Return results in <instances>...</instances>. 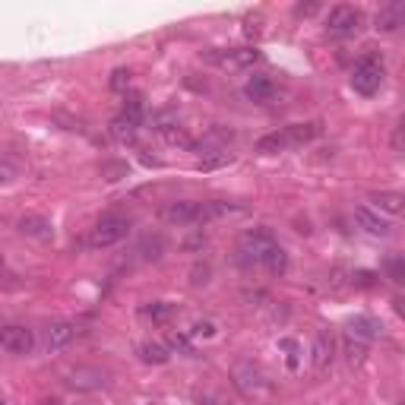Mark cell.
Returning <instances> with one entry per match:
<instances>
[{
  "label": "cell",
  "instance_id": "cell-1",
  "mask_svg": "<svg viewBox=\"0 0 405 405\" xmlns=\"http://www.w3.org/2000/svg\"><path fill=\"white\" fill-rule=\"evenodd\" d=\"M383 76H386V67H383V57L377 54H364L361 61L355 64V70H351V89L358 95H377L380 86H383Z\"/></svg>",
  "mask_w": 405,
  "mask_h": 405
},
{
  "label": "cell",
  "instance_id": "cell-2",
  "mask_svg": "<svg viewBox=\"0 0 405 405\" xmlns=\"http://www.w3.org/2000/svg\"><path fill=\"white\" fill-rule=\"evenodd\" d=\"M279 244L276 234L269 228H250V231L241 234V244H238V263L241 266H260L263 256L269 254V247Z\"/></svg>",
  "mask_w": 405,
  "mask_h": 405
},
{
  "label": "cell",
  "instance_id": "cell-3",
  "mask_svg": "<svg viewBox=\"0 0 405 405\" xmlns=\"http://www.w3.org/2000/svg\"><path fill=\"white\" fill-rule=\"evenodd\" d=\"M130 228H134V225H130L127 216L108 212V216H101L99 222H95L92 234H89V247H92V250H105V247L121 244V241L130 234Z\"/></svg>",
  "mask_w": 405,
  "mask_h": 405
},
{
  "label": "cell",
  "instance_id": "cell-4",
  "mask_svg": "<svg viewBox=\"0 0 405 405\" xmlns=\"http://www.w3.org/2000/svg\"><path fill=\"white\" fill-rule=\"evenodd\" d=\"M361 23H364V16H361V10H355V6H349V4L333 6L326 16V35H333V39H351V35L361 32Z\"/></svg>",
  "mask_w": 405,
  "mask_h": 405
},
{
  "label": "cell",
  "instance_id": "cell-5",
  "mask_svg": "<svg viewBox=\"0 0 405 405\" xmlns=\"http://www.w3.org/2000/svg\"><path fill=\"white\" fill-rule=\"evenodd\" d=\"M231 380H234V386H238V393L247 396V399H254V396H260V393H266V389H269V383H266V377H263V371H260V367H254L250 361L234 364Z\"/></svg>",
  "mask_w": 405,
  "mask_h": 405
},
{
  "label": "cell",
  "instance_id": "cell-6",
  "mask_svg": "<svg viewBox=\"0 0 405 405\" xmlns=\"http://www.w3.org/2000/svg\"><path fill=\"white\" fill-rule=\"evenodd\" d=\"M0 349L10 355H29L35 349V333L23 323H6L0 326Z\"/></svg>",
  "mask_w": 405,
  "mask_h": 405
},
{
  "label": "cell",
  "instance_id": "cell-7",
  "mask_svg": "<svg viewBox=\"0 0 405 405\" xmlns=\"http://www.w3.org/2000/svg\"><path fill=\"white\" fill-rule=\"evenodd\" d=\"M168 225H200V203L196 200H174L161 209Z\"/></svg>",
  "mask_w": 405,
  "mask_h": 405
},
{
  "label": "cell",
  "instance_id": "cell-8",
  "mask_svg": "<svg viewBox=\"0 0 405 405\" xmlns=\"http://www.w3.org/2000/svg\"><path fill=\"white\" fill-rule=\"evenodd\" d=\"M374 26H377V32H399L405 26V4L393 0V4L380 6V13L374 16Z\"/></svg>",
  "mask_w": 405,
  "mask_h": 405
},
{
  "label": "cell",
  "instance_id": "cell-9",
  "mask_svg": "<svg viewBox=\"0 0 405 405\" xmlns=\"http://www.w3.org/2000/svg\"><path fill=\"white\" fill-rule=\"evenodd\" d=\"M355 222L364 228L367 234H377V238H386V234L393 231V225H389L377 209H371V206H355Z\"/></svg>",
  "mask_w": 405,
  "mask_h": 405
},
{
  "label": "cell",
  "instance_id": "cell-10",
  "mask_svg": "<svg viewBox=\"0 0 405 405\" xmlns=\"http://www.w3.org/2000/svg\"><path fill=\"white\" fill-rule=\"evenodd\" d=\"M244 95L254 105H266V101H272V95H276V83H272V76H266V73H254L244 83Z\"/></svg>",
  "mask_w": 405,
  "mask_h": 405
},
{
  "label": "cell",
  "instance_id": "cell-11",
  "mask_svg": "<svg viewBox=\"0 0 405 405\" xmlns=\"http://www.w3.org/2000/svg\"><path fill=\"white\" fill-rule=\"evenodd\" d=\"M333 358H336V339L329 329H320L314 336V367L316 371H326L333 364Z\"/></svg>",
  "mask_w": 405,
  "mask_h": 405
},
{
  "label": "cell",
  "instance_id": "cell-12",
  "mask_svg": "<svg viewBox=\"0 0 405 405\" xmlns=\"http://www.w3.org/2000/svg\"><path fill=\"white\" fill-rule=\"evenodd\" d=\"M285 139H289V149L291 146H304L311 143V139H316L323 134V124L320 121H307V124H291V127H282Z\"/></svg>",
  "mask_w": 405,
  "mask_h": 405
},
{
  "label": "cell",
  "instance_id": "cell-13",
  "mask_svg": "<svg viewBox=\"0 0 405 405\" xmlns=\"http://www.w3.org/2000/svg\"><path fill=\"white\" fill-rule=\"evenodd\" d=\"M16 228L26 238H39V241H48L51 234H54V225H51V219H45V216H23Z\"/></svg>",
  "mask_w": 405,
  "mask_h": 405
},
{
  "label": "cell",
  "instance_id": "cell-14",
  "mask_svg": "<svg viewBox=\"0 0 405 405\" xmlns=\"http://www.w3.org/2000/svg\"><path fill=\"white\" fill-rule=\"evenodd\" d=\"M76 339V323H67V320H61V323H51V329H48V349H67V345Z\"/></svg>",
  "mask_w": 405,
  "mask_h": 405
},
{
  "label": "cell",
  "instance_id": "cell-15",
  "mask_svg": "<svg viewBox=\"0 0 405 405\" xmlns=\"http://www.w3.org/2000/svg\"><path fill=\"white\" fill-rule=\"evenodd\" d=\"M349 336L371 342V339L383 336V326H380V320H374V316H355V320L349 323Z\"/></svg>",
  "mask_w": 405,
  "mask_h": 405
},
{
  "label": "cell",
  "instance_id": "cell-16",
  "mask_svg": "<svg viewBox=\"0 0 405 405\" xmlns=\"http://www.w3.org/2000/svg\"><path fill=\"white\" fill-rule=\"evenodd\" d=\"M219 61L225 64V67H254L256 61H260V51L256 48H234V51H228V54H222Z\"/></svg>",
  "mask_w": 405,
  "mask_h": 405
},
{
  "label": "cell",
  "instance_id": "cell-17",
  "mask_svg": "<svg viewBox=\"0 0 405 405\" xmlns=\"http://www.w3.org/2000/svg\"><path fill=\"white\" fill-rule=\"evenodd\" d=\"M342 355H345V361H349V367H361L364 364V358H367V342L364 339H355V336H345Z\"/></svg>",
  "mask_w": 405,
  "mask_h": 405
},
{
  "label": "cell",
  "instance_id": "cell-18",
  "mask_svg": "<svg viewBox=\"0 0 405 405\" xmlns=\"http://www.w3.org/2000/svg\"><path fill=\"white\" fill-rule=\"evenodd\" d=\"M260 266H266V272H272V276H285V269H289V254H285V247L272 244Z\"/></svg>",
  "mask_w": 405,
  "mask_h": 405
},
{
  "label": "cell",
  "instance_id": "cell-19",
  "mask_svg": "<svg viewBox=\"0 0 405 405\" xmlns=\"http://www.w3.org/2000/svg\"><path fill=\"white\" fill-rule=\"evenodd\" d=\"M139 358H143L146 364H168L171 351H168V345H161V342H143L139 345Z\"/></svg>",
  "mask_w": 405,
  "mask_h": 405
},
{
  "label": "cell",
  "instance_id": "cell-20",
  "mask_svg": "<svg viewBox=\"0 0 405 405\" xmlns=\"http://www.w3.org/2000/svg\"><path fill=\"white\" fill-rule=\"evenodd\" d=\"M67 383H70L73 389H99L105 380H101V374H99V371H86V367H79V371H73V374H70V380H67Z\"/></svg>",
  "mask_w": 405,
  "mask_h": 405
},
{
  "label": "cell",
  "instance_id": "cell-21",
  "mask_svg": "<svg viewBox=\"0 0 405 405\" xmlns=\"http://www.w3.org/2000/svg\"><path fill=\"white\" fill-rule=\"evenodd\" d=\"M136 130H139V124L127 121L124 114H117L114 121H111V136L117 139V143H134V139H136Z\"/></svg>",
  "mask_w": 405,
  "mask_h": 405
},
{
  "label": "cell",
  "instance_id": "cell-22",
  "mask_svg": "<svg viewBox=\"0 0 405 405\" xmlns=\"http://www.w3.org/2000/svg\"><path fill=\"white\" fill-rule=\"evenodd\" d=\"M231 161H234V152L216 149V152H209V156H203L196 161V171H216V168H225V165H231Z\"/></svg>",
  "mask_w": 405,
  "mask_h": 405
},
{
  "label": "cell",
  "instance_id": "cell-23",
  "mask_svg": "<svg viewBox=\"0 0 405 405\" xmlns=\"http://www.w3.org/2000/svg\"><path fill=\"white\" fill-rule=\"evenodd\" d=\"M371 203H374V209H383V212H393V216H396V212H402V194H389V190H383V194H374L371 196Z\"/></svg>",
  "mask_w": 405,
  "mask_h": 405
},
{
  "label": "cell",
  "instance_id": "cell-24",
  "mask_svg": "<svg viewBox=\"0 0 405 405\" xmlns=\"http://www.w3.org/2000/svg\"><path fill=\"white\" fill-rule=\"evenodd\" d=\"M161 136H165L171 146H184V149H194V136H190L184 127H178V124H165V127H161Z\"/></svg>",
  "mask_w": 405,
  "mask_h": 405
},
{
  "label": "cell",
  "instance_id": "cell-25",
  "mask_svg": "<svg viewBox=\"0 0 405 405\" xmlns=\"http://www.w3.org/2000/svg\"><path fill=\"white\" fill-rule=\"evenodd\" d=\"M127 121H134V124H143V99H139L136 92H124V111H121Z\"/></svg>",
  "mask_w": 405,
  "mask_h": 405
},
{
  "label": "cell",
  "instance_id": "cell-26",
  "mask_svg": "<svg viewBox=\"0 0 405 405\" xmlns=\"http://www.w3.org/2000/svg\"><path fill=\"white\" fill-rule=\"evenodd\" d=\"M171 314H174V304H165V301H156V304L143 307V316H149L152 323H165Z\"/></svg>",
  "mask_w": 405,
  "mask_h": 405
},
{
  "label": "cell",
  "instance_id": "cell-27",
  "mask_svg": "<svg viewBox=\"0 0 405 405\" xmlns=\"http://www.w3.org/2000/svg\"><path fill=\"white\" fill-rule=\"evenodd\" d=\"M386 272H389V279H393L396 285H402L405 282V263H402V256H389V260H386Z\"/></svg>",
  "mask_w": 405,
  "mask_h": 405
},
{
  "label": "cell",
  "instance_id": "cell-28",
  "mask_svg": "<svg viewBox=\"0 0 405 405\" xmlns=\"http://www.w3.org/2000/svg\"><path fill=\"white\" fill-rule=\"evenodd\" d=\"M16 174H19V168L13 165L6 156H0V184H13L16 181Z\"/></svg>",
  "mask_w": 405,
  "mask_h": 405
},
{
  "label": "cell",
  "instance_id": "cell-29",
  "mask_svg": "<svg viewBox=\"0 0 405 405\" xmlns=\"http://www.w3.org/2000/svg\"><path fill=\"white\" fill-rule=\"evenodd\" d=\"M263 32V16H247L244 19V35L247 39H260Z\"/></svg>",
  "mask_w": 405,
  "mask_h": 405
},
{
  "label": "cell",
  "instance_id": "cell-30",
  "mask_svg": "<svg viewBox=\"0 0 405 405\" xmlns=\"http://www.w3.org/2000/svg\"><path fill=\"white\" fill-rule=\"evenodd\" d=\"M127 86H130V70H114V73H111V89L124 92Z\"/></svg>",
  "mask_w": 405,
  "mask_h": 405
},
{
  "label": "cell",
  "instance_id": "cell-31",
  "mask_svg": "<svg viewBox=\"0 0 405 405\" xmlns=\"http://www.w3.org/2000/svg\"><path fill=\"white\" fill-rule=\"evenodd\" d=\"M374 279H377V276H374V272H364V269L355 272V285H361V289H371V285H374Z\"/></svg>",
  "mask_w": 405,
  "mask_h": 405
},
{
  "label": "cell",
  "instance_id": "cell-32",
  "mask_svg": "<svg viewBox=\"0 0 405 405\" xmlns=\"http://www.w3.org/2000/svg\"><path fill=\"white\" fill-rule=\"evenodd\" d=\"M316 10H320V4H298V6H294V13H298V16H314Z\"/></svg>",
  "mask_w": 405,
  "mask_h": 405
},
{
  "label": "cell",
  "instance_id": "cell-33",
  "mask_svg": "<svg viewBox=\"0 0 405 405\" xmlns=\"http://www.w3.org/2000/svg\"><path fill=\"white\" fill-rule=\"evenodd\" d=\"M393 149L402 152V121L396 124V130H393Z\"/></svg>",
  "mask_w": 405,
  "mask_h": 405
},
{
  "label": "cell",
  "instance_id": "cell-34",
  "mask_svg": "<svg viewBox=\"0 0 405 405\" xmlns=\"http://www.w3.org/2000/svg\"><path fill=\"white\" fill-rule=\"evenodd\" d=\"M194 336H212V323H196Z\"/></svg>",
  "mask_w": 405,
  "mask_h": 405
},
{
  "label": "cell",
  "instance_id": "cell-35",
  "mask_svg": "<svg viewBox=\"0 0 405 405\" xmlns=\"http://www.w3.org/2000/svg\"><path fill=\"white\" fill-rule=\"evenodd\" d=\"M200 405H219V399H212V396H203Z\"/></svg>",
  "mask_w": 405,
  "mask_h": 405
},
{
  "label": "cell",
  "instance_id": "cell-36",
  "mask_svg": "<svg viewBox=\"0 0 405 405\" xmlns=\"http://www.w3.org/2000/svg\"><path fill=\"white\" fill-rule=\"evenodd\" d=\"M0 269H4V254H0Z\"/></svg>",
  "mask_w": 405,
  "mask_h": 405
},
{
  "label": "cell",
  "instance_id": "cell-37",
  "mask_svg": "<svg viewBox=\"0 0 405 405\" xmlns=\"http://www.w3.org/2000/svg\"><path fill=\"white\" fill-rule=\"evenodd\" d=\"M0 405H6V402H0Z\"/></svg>",
  "mask_w": 405,
  "mask_h": 405
}]
</instances>
